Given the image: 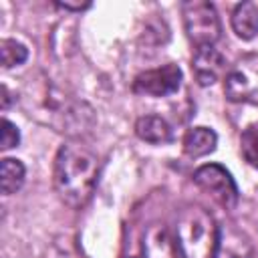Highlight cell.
Segmentation results:
<instances>
[{
	"label": "cell",
	"mask_w": 258,
	"mask_h": 258,
	"mask_svg": "<svg viewBox=\"0 0 258 258\" xmlns=\"http://www.w3.org/2000/svg\"><path fill=\"white\" fill-rule=\"evenodd\" d=\"M99 161L93 151L79 143H64L56 151L52 181L62 204L69 208H83L97 185Z\"/></svg>",
	"instance_id": "obj_1"
},
{
	"label": "cell",
	"mask_w": 258,
	"mask_h": 258,
	"mask_svg": "<svg viewBox=\"0 0 258 258\" xmlns=\"http://www.w3.org/2000/svg\"><path fill=\"white\" fill-rule=\"evenodd\" d=\"M175 242L181 258H214L220 230L208 210L187 204L175 216Z\"/></svg>",
	"instance_id": "obj_2"
},
{
	"label": "cell",
	"mask_w": 258,
	"mask_h": 258,
	"mask_svg": "<svg viewBox=\"0 0 258 258\" xmlns=\"http://www.w3.org/2000/svg\"><path fill=\"white\" fill-rule=\"evenodd\" d=\"M181 16L185 34L196 48L214 46L220 40L222 24L214 4L204 0H187L181 4Z\"/></svg>",
	"instance_id": "obj_3"
},
{
	"label": "cell",
	"mask_w": 258,
	"mask_h": 258,
	"mask_svg": "<svg viewBox=\"0 0 258 258\" xmlns=\"http://www.w3.org/2000/svg\"><path fill=\"white\" fill-rule=\"evenodd\" d=\"M224 93L232 103L258 105V54L250 52L236 60L224 81Z\"/></svg>",
	"instance_id": "obj_4"
},
{
	"label": "cell",
	"mask_w": 258,
	"mask_h": 258,
	"mask_svg": "<svg viewBox=\"0 0 258 258\" xmlns=\"http://www.w3.org/2000/svg\"><path fill=\"white\" fill-rule=\"evenodd\" d=\"M194 181L208 191L220 206L232 210L238 204V187L234 177L230 175V171L226 167H222L220 163H206L202 167L196 169L194 173Z\"/></svg>",
	"instance_id": "obj_5"
},
{
	"label": "cell",
	"mask_w": 258,
	"mask_h": 258,
	"mask_svg": "<svg viewBox=\"0 0 258 258\" xmlns=\"http://www.w3.org/2000/svg\"><path fill=\"white\" fill-rule=\"evenodd\" d=\"M181 85V71L177 64L167 62L159 69L143 71L133 81V93L145 97H167Z\"/></svg>",
	"instance_id": "obj_6"
},
{
	"label": "cell",
	"mask_w": 258,
	"mask_h": 258,
	"mask_svg": "<svg viewBox=\"0 0 258 258\" xmlns=\"http://www.w3.org/2000/svg\"><path fill=\"white\" fill-rule=\"evenodd\" d=\"M191 71H194L196 81L202 87L214 85L216 81L222 79V75L226 71V58L214 46L196 48L194 58H191Z\"/></svg>",
	"instance_id": "obj_7"
},
{
	"label": "cell",
	"mask_w": 258,
	"mask_h": 258,
	"mask_svg": "<svg viewBox=\"0 0 258 258\" xmlns=\"http://www.w3.org/2000/svg\"><path fill=\"white\" fill-rule=\"evenodd\" d=\"M143 258H177V248L163 224L147 226L143 234Z\"/></svg>",
	"instance_id": "obj_8"
},
{
	"label": "cell",
	"mask_w": 258,
	"mask_h": 258,
	"mask_svg": "<svg viewBox=\"0 0 258 258\" xmlns=\"http://www.w3.org/2000/svg\"><path fill=\"white\" fill-rule=\"evenodd\" d=\"M135 133L139 139L147 141V143H167L171 141V127L165 119H161L159 115H143L135 121Z\"/></svg>",
	"instance_id": "obj_9"
},
{
	"label": "cell",
	"mask_w": 258,
	"mask_h": 258,
	"mask_svg": "<svg viewBox=\"0 0 258 258\" xmlns=\"http://www.w3.org/2000/svg\"><path fill=\"white\" fill-rule=\"evenodd\" d=\"M218 135L208 127H191L183 135V151L187 157H204L216 149Z\"/></svg>",
	"instance_id": "obj_10"
},
{
	"label": "cell",
	"mask_w": 258,
	"mask_h": 258,
	"mask_svg": "<svg viewBox=\"0 0 258 258\" xmlns=\"http://www.w3.org/2000/svg\"><path fill=\"white\" fill-rule=\"evenodd\" d=\"M232 28L242 40H250L258 34V4L240 2L232 12Z\"/></svg>",
	"instance_id": "obj_11"
},
{
	"label": "cell",
	"mask_w": 258,
	"mask_h": 258,
	"mask_svg": "<svg viewBox=\"0 0 258 258\" xmlns=\"http://www.w3.org/2000/svg\"><path fill=\"white\" fill-rule=\"evenodd\" d=\"M24 165L22 161L18 159H12V157H4L0 161V185H2V194L4 196H10V194H16L22 183H24Z\"/></svg>",
	"instance_id": "obj_12"
},
{
	"label": "cell",
	"mask_w": 258,
	"mask_h": 258,
	"mask_svg": "<svg viewBox=\"0 0 258 258\" xmlns=\"http://www.w3.org/2000/svg\"><path fill=\"white\" fill-rule=\"evenodd\" d=\"M214 258H250L248 242H244L236 232H222Z\"/></svg>",
	"instance_id": "obj_13"
},
{
	"label": "cell",
	"mask_w": 258,
	"mask_h": 258,
	"mask_svg": "<svg viewBox=\"0 0 258 258\" xmlns=\"http://www.w3.org/2000/svg\"><path fill=\"white\" fill-rule=\"evenodd\" d=\"M26 58H28V50H26V46L22 42H16L12 38H4L0 42V60H2L4 69L22 64Z\"/></svg>",
	"instance_id": "obj_14"
},
{
	"label": "cell",
	"mask_w": 258,
	"mask_h": 258,
	"mask_svg": "<svg viewBox=\"0 0 258 258\" xmlns=\"http://www.w3.org/2000/svg\"><path fill=\"white\" fill-rule=\"evenodd\" d=\"M240 151L242 157L258 169V123L248 125L240 135Z\"/></svg>",
	"instance_id": "obj_15"
},
{
	"label": "cell",
	"mask_w": 258,
	"mask_h": 258,
	"mask_svg": "<svg viewBox=\"0 0 258 258\" xmlns=\"http://www.w3.org/2000/svg\"><path fill=\"white\" fill-rule=\"evenodd\" d=\"M18 141H20V133H18V127L12 123V121H8L6 117L2 119V135H0V149H12V147H16L18 145Z\"/></svg>",
	"instance_id": "obj_16"
},
{
	"label": "cell",
	"mask_w": 258,
	"mask_h": 258,
	"mask_svg": "<svg viewBox=\"0 0 258 258\" xmlns=\"http://www.w3.org/2000/svg\"><path fill=\"white\" fill-rule=\"evenodd\" d=\"M54 6H56V8H62V10H75V12H81V10H87V8H91V2H83V4H71V2H56Z\"/></svg>",
	"instance_id": "obj_17"
},
{
	"label": "cell",
	"mask_w": 258,
	"mask_h": 258,
	"mask_svg": "<svg viewBox=\"0 0 258 258\" xmlns=\"http://www.w3.org/2000/svg\"><path fill=\"white\" fill-rule=\"evenodd\" d=\"M8 105H10V93L6 85H2V109H8Z\"/></svg>",
	"instance_id": "obj_18"
},
{
	"label": "cell",
	"mask_w": 258,
	"mask_h": 258,
	"mask_svg": "<svg viewBox=\"0 0 258 258\" xmlns=\"http://www.w3.org/2000/svg\"><path fill=\"white\" fill-rule=\"evenodd\" d=\"M127 258H135V256H127Z\"/></svg>",
	"instance_id": "obj_19"
}]
</instances>
